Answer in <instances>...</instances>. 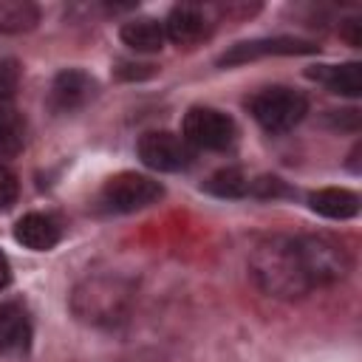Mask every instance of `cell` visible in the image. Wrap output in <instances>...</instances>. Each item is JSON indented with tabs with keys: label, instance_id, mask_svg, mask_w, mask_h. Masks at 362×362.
Listing matches in <instances>:
<instances>
[{
	"label": "cell",
	"instance_id": "cb8c5ba5",
	"mask_svg": "<svg viewBox=\"0 0 362 362\" xmlns=\"http://www.w3.org/2000/svg\"><path fill=\"white\" fill-rule=\"evenodd\" d=\"M11 283V263H8V257L0 252V288H6Z\"/></svg>",
	"mask_w": 362,
	"mask_h": 362
},
{
	"label": "cell",
	"instance_id": "d6986e66",
	"mask_svg": "<svg viewBox=\"0 0 362 362\" xmlns=\"http://www.w3.org/2000/svg\"><path fill=\"white\" fill-rule=\"evenodd\" d=\"M246 195H255V198H286V195H291V189L277 175H260V178L249 181V192Z\"/></svg>",
	"mask_w": 362,
	"mask_h": 362
},
{
	"label": "cell",
	"instance_id": "8fae6325",
	"mask_svg": "<svg viewBox=\"0 0 362 362\" xmlns=\"http://www.w3.org/2000/svg\"><path fill=\"white\" fill-rule=\"evenodd\" d=\"M59 238H62L59 223L45 212H28L14 223V240L34 252L54 249L59 243Z\"/></svg>",
	"mask_w": 362,
	"mask_h": 362
},
{
	"label": "cell",
	"instance_id": "5b68a950",
	"mask_svg": "<svg viewBox=\"0 0 362 362\" xmlns=\"http://www.w3.org/2000/svg\"><path fill=\"white\" fill-rule=\"evenodd\" d=\"M164 195V187L158 181H153L150 175L141 173H119L110 175L102 189H99V209L110 212V215H127L136 209H144L150 204H156Z\"/></svg>",
	"mask_w": 362,
	"mask_h": 362
},
{
	"label": "cell",
	"instance_id": "2e32d148",
	"mask_svg": "<svg viewBox=\"0 0 362 362\" xmlns=\"http://www.w3.org/2000/svg\"><path fill=\"white\" fill-rule=\"evenodd\" d=\"M204 189L218 198H243L249 192V178L238 167H223L204 181Z\"/></svg>",
	"mask_w": 362,
	"mask_h": 362
},
{
	"label": "cell",
	"instance_id": "ac0fdd59",
	"mask_svg": "<svg viewBox=\"0 0 362 362\" xmlns=\"http://www.w3.org/2000/svg\"><path fill=\"white\" fill-rule=\"evenodd\" d=\"M28 342H31V325L23 317V311H17L0 328V351H6V354H23V351H28Z\"/></svg>",
	"mask_w": 362,
	"mask_h": 362
},
{
	"label": "cell",
	"instance_id": "7a4b0ae2",
	"mask_svg": "<svg viewBox=\"0 0 362 362\" xmlns=\"http://www.w3.org/2000/svg\"><path fill=\"white\" fill-rule=\"evenodd\" d=\"M133 283L119 274H93L76 283L71 291V311L76 320L88 325H116L130 314L133 305Z\"/></svg>",
	"mask_w": 362,
	"mask_h": 362
},
{
	"label": "cell",
	"instance_id": "5bb4252c",
	"mask_svg": "<svg viewBox=\"0 0 362 362\" xmlns=\"http://www.w3.org/2000/svg\"><path fill=\"white\" fill-rule=\"evenodd\" d=\"M311 79L322 82L328 90L342 96H359L362 93V65L359 62H342V65H317L305 71Z\"/></svg>",
	"mask_w": 362,
	"mask_h": 362
},
{
	"label": "cell",
	"instance_id": "3957f363",
	"mask_svg": "<svg viewBox=\"0 0 362 362\" xmlns=\"http://www.w3.org/2000/svg\"><path fill=\"white\" fill-rule=\"evenodd\" d=\"M291 240H294L297 257L303 263V272H305L311 288L339 283L351 272V257L339 240H334L328 235H297Z\"/></svg>",
	"mask_w": 362,
	"mask_h": 362
},
{
	"label": "cell",
	"instance_id": "603a6c76",
	"mask_svg": "<svg viewBox=\"0 0 362 362\" xmlns=\"http://www.w3.org/2000/svg\"><path fill=\"white\" fill-rule=\"evenodd\" d=\"M342 37L348 40V45L359 48V42H362V23H356V20H348V23L342 25Z\"/></svg>",
	"mask_w": 362,
	"mask_h": 362
},
{
	"label": "cell",
	"instance_id": "52a82bcc",
	"mask_svg": "<svg viewBox=\"0 0 362 362\" xmlns=\"http://www.w3.org/2000/svg\"><path fill=\"white\" fill-rule=\"evenodd\" d=\"M139 158L144 167L156 173H181L195 161V150L170 130H150L136 144Z\"/></svg>",
	"mask_w": 362,
	"mask_h": 362
},
{
	"label": "cell",
	"instance_id": "6da1fadb",
	"mask_svg": "<svg viewBox=\"0 0 362 362\" xmlns=\"http://www.w3.org/2000/svg\"><path fill=\"white\" fill-rule=\"evenodd\" d=\"M249 274L263 294L277 300H300L314 291L288 235L263 238L249 255Z\"/></svg>",
	"mask_w": 362,
	"mask_h": 362
},
{
	"label": "cell",
	"instance_id": "9a60e30c",
	"mask_svg": "<svg viewBox=\"0 0 362 362\" xmlns=\"http://www.w3.org/2000/svg\"><path fill=\"white\" fill-rule=\"evenodd\" d=\"M40 23V8L28 0H0V34H25Z\"/></svg>",
	"mask_w": 362,
	"mask_h": 362
},
{
	"label": "cell",
	"instance_id": "8992f818",
	"mask_svg": "<svg viewBox=\"0 0 362 362\" xmlns=\"http://www.w3.org/2000/svg\"><path fill=\"white\" fill-rule=\"evenodd\" d=\"M235 122L215 107H189L181 124V139L195 150H226L235 141Z\"/></svg>",
	"mask_w": 362,
	"mask_h": 362
},
{
	"label": "cell",
	"instance_id": "ba28073f",
	"mask_svg": "<svg viewBox=\"0 0 362 362\" xmlns=\"http://www.w3.org/2000/svg\"><path fill=\"white\" fill-rule=\"evenodd\" d=\"M320 45H314L311 40H300V37H260V40H246L232 45L229 51L221 54L218 65L232 68V65H243L249 59H260V57H300V54H317Z\"/></svg>",
	"mask_w": 362,
	"mask_h": 362
},
{
	"label": "cell",
	"instance_id": "ffe728a7",
	"mask_svg": "<svg viewBox=\"0 0 362 362\" xmlns=\"http://www.w3.org/2000/svg\"><path fill=\"white\" fill-rule=\"evenodd\" d=\"M17 195H20V181H17V175H14L6 164H0V212L11 209V204L17 201Z\"/></svg>",
	"mask_w": 362,
	"mask_h": 362
},
{
	"label": "cell",
	"instance_id": "e0dca14e",
	"mask_svg": "<svg viewBox=\"0 0 362 362\" xmlns=\"http://www.w3.org/2000/svg\"><path fill=\"white\" fill-rule=\"evenodd\" d=\"M25 144V122L14 113L0 107V158H11Z\"/></svg>",
	"mask_w": 362,
	"mask_h": 362
},
{
	"label": "cell",
	"instance_id": "277c9868",
	"mask_svg": "<svg viewBox=\"0 0 362 362\" xmlns=\"http://www.w3.org/2000/svg\"><path fill=\"white\" fill-rule=\"evenodd\" d=\"M249 113L266 133H286L303 122V116L308 113V102L300 90L274 85L257 90L249 99Z\"/></svg>",
	"mask_w": 362,
	"mask_h": 362
},
{
	"label": "cell",
	"instance_id": "44dd1931",
	"mask_svg": "<svg viewBox=\"0 0 362 362\" xmlns=\"http://www.w3.org/2000/svg\"><path fill=\"white\" fill-rule=\"evenodd\" d=\"M17 79H20V68H17V62L8 59V57H0V96L11 93L14 85H17Z\"/></svg>",
	"mask_w": 362,
	"mask_h": 362
},
{
	"label": "cell",
	"instance_id": "7402d4cb",
	"mask_svg": "<svg viewBox=\"0 0 362 362\" xmlns=\"http://www.w3.org/2000/svg\"><path fill=\"white\" fill-rule=\"evenodd\" d=\"M153 74H156V65H150V62H119V68H116L119 79H147Z\"/></svg>",
	"mask_w": 362,
	"mask_h": 362
},
{
	"label": "cell",
	"instance_id": "30bf717a",
	"mask_svg": "<svg viewBox=\"0 0 362 362\" xmlns=\"http://www.w3.org/2000/svg\"><path fill=\"white\" fill-rule=\"evenodd\" d=\"M164 34L175 45H195L209 34V20L198 6H175L164 20Z\"/></svg>",
	"mask_w": 362,
	"mask_h": 362
},
{
	"label": "cell",
	"instance_id": "d4e9b609",
	"mask_svg": "<svg viewBox=\"0 0 362 362\" xmlns=\"http://www.w3.org/2000/svg\"><path fill=\"white\" fill-rule=\"evenodd\" d=\"M17 311H20V305H17V303H6V305H0V328H3V325H6Z\"/></svg>",
	"mask_w": 362,
	"mask_h": 362
},
{
	"label": "cell",
	"instance_id": "7c38bea8",
	"mask_svg": "<svg viewBox=\"0 0 362 362\" xmlns=\"http://www.w3.org/2000/svg\"><path fill=\"white\" fill-rule=\"evenodd\" d=\"M308 206L322 218L345 221L359 212V195L345 187H325V189H317L308 195Z\"/></svg>",
	"mask_w": 362,
	"mask_h": 362
},
{
	"label": "cell",
	"instance_id": "4fadbf2b",
	"mask_svg": "<svg viewBox=\"0 0 362 362\" xmlns=\"http://www.w3.org/2000/svg\"><path fill=\"white\" fill-rule=\"evenodd\" d=\"M122 42L139 54H156L164 48L167 42V34H164V23L153 20V17H136V20H127L119 31Z\"/></svg>",
	"mask_w": 362,
	"mask_h": 362
},
{
	"label": "cell",
	"instance_id": "9c48e42d",
	"mask_svg": "<svg viewBox=\"0 0 362 362\" xmlns=\"http://www.w3.org/2000/svg\"><path fill=\"white\" fill-rule=\"evenodd\" d=\"M96 96V79L79 68L59 71L48 88V107L54 113H74Z\"/></svg>",
	"mask_w": 362,
	"mask_h": 362
}]
</instances>
